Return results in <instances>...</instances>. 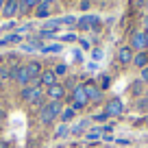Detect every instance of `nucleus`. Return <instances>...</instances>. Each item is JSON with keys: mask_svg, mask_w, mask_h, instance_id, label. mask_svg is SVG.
<instances>
[{"mask_svg": "<svg viewBox=\"0 0 148 148\" xmlns=\"http://www.w3.org/2000/svg\"><path fill=\"white\" fill-rule=\"evenodd\" d=\"M89 18V28H94V31H100V18H96V15H87Z\"/></svg>", "mask_w": 148, "mask_h": 148, "instance_id": "17", "label": "nucleus"}, {"mask_svg": "<svg viewBox=\"0 0 148 148\" xmlns=\"http://www.w3.org/2000/svg\"><path fill=\"white\" fill-rule=\"evenodd\" d=\"M92 57H94V59H100V57H102V52H100V50H98V48H96V50H94V55H92Z\"/></svg>", "mask_w": 148, "mask_h": 148, "instance_id": "30", "label": "nucleus"}, {"mask_svg": "<svg viewBox=\"0 0 148 148\" xmlns=\"http://www.w3.org/2000/svg\"><path fill=\"white\" fill-rule=\"evenodd\" d=\"M76 20L72 18V15H65V18H61V24H74Z\"/></svg>", "mask_w": 148, "mask_h": 148, "instance_id": "24", "label": "nucleus"}, {"mask_svg": "<svg viewBox=\"0 0 148 148\" xmlns=\"http://www.w3.org/2000/svg\"><path fill=\"white\" fill-rule=\"evenodd\" d=\"M9 79L18 81V83L24 85V87L31 83V76H28V72H26V65H15V68H11L9 70Z\"/></svg>", "mask_w": 148, "mask_h": 148, "instance_id": "3", "label": "nucleus"}, {"mask_svg": "<svg viewBox=\"0 0 148 148\" xmlns=\"http://www.w3.org/2000/svg\"><path fill=\"white\" fill-rule=\"evenodd\" d=\"M2 7H5V0H0V13H2Z\"/></svg>", "mask_w": 148, "mask_h": 148, "instance_id": "33", "label": "nucleus"}, {"mask_svg": "<svg viewBox=\"0 0 148 148\" xmlns=\"http://www.w3.org/2000/svg\"><path fill=\"white\" fill-rule=\"evenodd\" d=\"M20 39H22V37H20V35H9V37H5V39H2V42H0V44H9V42H20Z\"/></svg>", "mask_w": 148, "mask_h": 148, "instance_id": "22", "label": "nucleus"}, {"mask_svg": "<svg viewBox=\"0 0 148 148\" xmlns=\"http://www.w3.org/2000/svg\"><path fill=\"white\" fill-rule=\"evenodd\" d=\"M63 96H65V85L55 83L52 87H48V98H50V100H57V102H59Z\"/></svg>", "mask_w": 148, "mask_h": 148, "instance_id": "10", "label": "nucleus"}, {"mask_svg": "<svg viewBox=\"0 0 148 148\" xmlns=\"http://www.w3.org/2000/svg\"><path fill=\"white\" fill-rule=\"evenodd\" d=\"M76 26L81 28V31H89V18L85 15V18H81L79 22H76Z\"/></svg>", "mask_w": 148, "mask_h": 148, "instance_id": "18", "label": "nucleus"}, {"mask_svg": "<svg viewBox=\"0 0 148 148\" xmlns=\"http://www.w3.org/2000/svg\"><path fill=\"white\" fill-rule=\"evenodd\" d=\"M87 124H89L87 120H81V122H76V124L72 126V133H74V135H81V133L85 131V126H87Z\"/></svg>", "mask_w": 148, "mask_h": 148, "instance_id": "15", "label": "nucleus"}, {"mask_svg": "<svg viewBox=\"0 0 148 148\" xmlns=\"http://www.w3.org/2000/svg\"><path fill=\"white\" fill-rule=\"evenodd\" d=\"M57 83V74L55 70H44L42 76H39V85H46V87H52Z\"/></svg>", "mask_w": 148, "mask_h": 148, "instance_id": "11", "label": "nucleus"}, {"mask_svg": "<svg viewBox=\"0 0 148 148\" xmlns=\"http://www.w3.org/2000/svg\"><path fill=\"white\" fill-rule=\"evenodd\" d=\"M146 98H148V89H146Z\"/></svg>", "mask_w": 148, "mask_h": 148, "instance_id": "36", "label": "nucleus"}, {"mask_svg": "<svg viewBox=\"0 0 148 148\" xmlns=\"http://www.w3.org/2000/svg\"><path fill=\"white\" fill-rule=\"evenodd\" d=\"M144 31H148V15L144 18Z\"/></svg>", "mask_w": 148, "mask_h": 148, "instance_id": "31", "label": "nucleus"}, {"mask_svg": "<svg viewBox=\"0 0 148 148\" xmlns=\"http://www.w3.org/2000/svg\"><path fill=\"white\" fill-rule=\"evenodd\" d=\"M18 13H20V2L18 0H5L2 15H5V18H15Z\"/></svg>", "mask_w": 148, "mask_h": 148, "instance_id": "7", "label": "nucleus"}, {"mask_svg": "<svg viewBox=\"0 0 148 148\" xmlns=\"http://www.w3.org/2000/svg\"><path fill=\"white\" fill-rule=\"evenodd\" d=\"M42 50H44V52H59L61 46H59V44H52V46H44Z\"/></svg>", "mask_w": 148, "mask_h": 148, "instance_id": "20", "label": "nucleus"}, {"mask_svg": "<svg viewBox=\"0 0 148 148\" xmlns=\"http://www.w3.org/2000/svg\"><path fill=\"white\" fill-rule=\"evenodd\" d=\"M87 102H89V98H87V94H85V87L83 85H76V87L72 89V109L74 111L83 109Z\"/></svg>", "mask_w": 148, "mask_h": 148, "instance_id": "2", "label": "nucleus"}, {"mask_svg": "<svg viewBox=\"0 0 148 148\" xmlns=\"http://www.w3.org/2000/svg\"><path fill=\"white\" fill-rule=\"evenodd\" d=\"M48 13H50V0H42L35 7V15L37 18H48Z\"/></svg>", "mask_w": 148, "mask_h": 148, "instance_id": "13", "label": "nucleus"}, {"mask_svg": "<svg viewBox=\"0 0 148 148\" xmlns=\"http://www.w3.org/2000/svg\"><path fill=\"white\" fill-rule=\"evenodd\" d=\"M92 2H98V0H92Z\"/></svg>", "mask_w": 148, "mask_h": 148, "instance_id": "38", "label": "nucleus"}, {"mask_svg": "<svg viewBox=\"0 0 148 148\" xmlns=\"http://www.w3.org/2000/svg\"><path fill=\"white\" fill-rule=\"evenodd\" d=\"M0 148H9V142H0Z\"/></svg>", "mask_w": 148, "mask_h": 148, "instance_id": "32", "label": "nucleus"}, {"mask_svg": "<svg viewBox=\"0 0 148 148\" xmlns=\"http://www.w3.org/2000/svg\"><path fill=\"white\" fill-rule=\"evenodd\" d=\"M42 94H44V89L39 87V85H26V87L22 89V98L26 102H39L42 100Z\"/></svg>", "mask_w": 148, "mask_h": 148, "instance_id": "4", "label": "nucleus"}, {"mask_svg": "<svg viewBox=\"0 0 148 148\" xmlns=\"http://www.w3.org/2000/svg\"><path fill=\"white\" fill-rule=\"evenodd\" d=\"M18 2H20V11H22V13H26L28 9H35L42 0H18Z\"/></svg>", "mask_w": 148, "mask_h": 148, "instance_id": "14", "label": "nucleus"}, {"mask_svg": "<svg viewBox=\"0 0 148 148\" xmlns=\"http://www.w3.org/2000/svg\"><path fill=\"white\" fill-rule=\"evenodd\" d=\"M89 5H92V0H81V2H79L81 11H87V9H89Z\"/></svg>", "mask_w": 148, "mask_h": 148, "instance_id": "23", "label": "nucleus"}, {"mask_svg": "<svg viewBox=\"0 0 148 148\" xmlns=\"http://www.w3.org/2000/svg\"><path fill=\"white\" fill-rule=\"evenodd\" d=\"M59 26H61V20H52V22H46L44 31H48V33H55V31H57Z\"/></svg>", "mask_w": 148, "mask_h": 148, "instance_id": "16", "label": "nucleus"}, {"mask_svg": "<svg viewBox=\"0 0 148 148\" xmlns=\"http://www.w3.org/2000/svg\"><path fill=\"white\" fill-rule=\"evenodd\" d=\"M55 74H57V76H65V74H68V65H65V63H59V65L55 68Z\"/></svg>", "mask_w": 148, "mask_h": 148, "instance_id": "19", "label": "nucleus"}, {"mask_svg": "<svg viewBox=\"0 0 148 148\" xmlns=\"http://www.w3.org/2000/svg\"><path fill=\"white\" fill-rule=\"evenodd\" d=\"M63 39H65V42H74V39H76V37H74V35H72V33H68V35H65V37H63Z\"/></svg>", "mask_w": 148, "mask_h": 148, "instance_id": "29", "label": "nucleus"}, {"mask_svg": "<svg viewBox=\"0 0 148 148\" xmlns=\"http://www.w3.org/2000/svg\"><path fill=\"white\" fill-rule=\"evenodd\" d=\"M133 57H135V52H133V48L131 46H122L120 50H118V61L120 63H133Z\"/></svg>", "mask_w": 148, "mask_h": 148, "instance_id": "9", "label": "nucleus"}, {"mask_svg": "<svg viewBox=\"0 0 148 148\" xmlns=\"http://www.w3.org/2000/svg\"><path fill=\"white\" fill-rule=\"evenodd\" d=\"M107 118H109V116H107L105 111H102V113H98V116H96V118H94V120H98V122H100V120H107Z\"/></svg>", "mask_w": 148, "mask_h": 148, "instance_id": "28", "label": "nucleus"}, {"mask_svg": "<svg viewBox=\"0 0 148 148\" xmlns=\"http://www.w3.org/2000/svg\"><path fill=\"white\" fill-rule=\"evenodd\" d=\"M83 87H85V94H87L89 100H94V102H100L102 100V89L100 87H96L94 83H87V85H83Z\"/></svg>", "mask_w": 148, "mask_h": 148, "instance_id": "8", "label": "nucleus"}, {"mask_svg": "<svg viewBox=\"0 0 148 148\" xmlns=\"http://www.w3.org/2000/svg\"><path fill=\"white\" fill-rule=\"evenodd\" d=\"M74 116V109H65V111H61V120H70V118H72Z\"/></svg>", "mask_w": 148, "mask_h": 148, "instance_id": "21", "label": "nucleus"}, {"mask_svg": "<svg viewBox=\"0 0 148 148\" xmlns=\"http://www.w3.org/2000/svg\"><path fill=\"white\" fill-rule=\"evenodd\" d=\"M122 111H124V105H122L120 98H111L105 107V113L107 116H122Z\"/></svg>", "mask_w": 148, "mask_h": 148, "instance_id": "6", "label": "nucleus"}, {"mask_svg": "<svg viewBox=\"0 0 148 148\" xmlns=\"http://www.w3.org/2000/svg\"><path fill=\"white\" fill-rule=\"evenodd\" d=\"M133 63L137 65L139 70L148 68V50H142V52H135V57H133Z\"/></svg>", "mask_w": 148, "mask_h": 148, "instance_id": "12", "label": "nucleus"}, {"mask_svg": "<svg viewBox=\"0 0 148 148\" xmlns=\"http://www.w3.org/2000/svg\"><path fill=\"white\" fill-rule=\"evenodd\" d=\"M144 33H146V46H148V31H144Z\"/></svg>", "mask_w": 148, "mask_h": 148, "instance_id": "34", "label": "nucleus"}, {"mask_svg": "<svg viewBox=\"0 0 148 148\" xmlns=\"http://www.w3.org/2000/svg\"><path fill=\"white\" fill-rule=\"evenodd\" d=\"M146 11H148V0H146Z\"/></svg>", "mask_w": 148, "mask_h": 148, "instance_id": "35", "label": "nucleus"}, {"mask_svg": "<svg viewBox=\"0 0 148 148\" xmlns=\"http://www.w3.org/2000/svg\"><path fill=\"white\" fill-rule=\"evenodd\" d=\"M65 133H68V126H59V131H57V137H61V135H65Z\"/></svg>", "mask_w": 148, "mask_h": 148, "instance_id": "25", "label": "nucleus"}, {"mask_svg": "<svg viewBox=\"0 0 148 148\" xmlns=\"http://www.w3.org/2000/svg\"><path fill=\"white\" fill-rule=\"evenodd\" d=\"M137 2H144V0H137Z\"/></svg>", "mask_w": 148, "mask_h": 148, "instance_id": "37", "label": "nucleus"}, {"mask_svg": "<svg viewBox=\"0 0 148 148\" xmlns=\"http://www.w3.org/2000/svg\"><path fill=\"white\" fill-rule=\"evenodd\" d=\"M7 76H9V70H5V68H0V81H5Z\"/></svg>", "mask_w": 148, "mask_h": 148, "instance_id": "26", "label": "nucleus"}, {"mask_svg": "<svg viewBox=\"0 0 148 148\" xmlns=\"http://www.w3.org/2000/svg\"><path fill=\"white\" fill-rule=\"evenodd\" d=\"M131 48H133V52H142V50H148V46H146V33L144 31H137V33H133L131 35V44H129Z\"/></svg>", "mask_w": 148, "mask_h": 148, "instance_id": "5", "label": "nucleus"}, {"mask_svg": "<svg viewBox=\"0 0 148 148\" xmlns=\"http://www.w3.org/2000/svg\"><path fill=\"white\" fill-rule=\"evenodd\" d=\"M142 81H144V83H148V68L142 70Z\"/></svg>", "mask_w": 148, "mask_h": 148, "instance_id": "27", "label": "nucleus"}, {"mask_svg": "<svg viewBox=\"0 0 148 148\" xmlns=\"http://www.w3.org/2000/svg\"><path fill=\"white\" fill-rule=\"evenodd\" d=\"M57 116H61V102H57V100H50L48 105L42 107V111H39V120H42V124H50Z\"/></svg>", "mask_w": 148, "mask_h": 148, "instance_id": "1", "label": "nucleus"}, {"mask_svg": "<svg viewBox=\"0 0 148 148\" xmlns=\"http://www.w3.org/2000/svg\"><path fill=\"white\" fill-rule=\"evenodd\" d=\"M146 124H148V118H146Z\"/></svg>", "mask_w": 148, "mask_h": 148, "instance_id": "39", "label": "nucleus"}]
</instances>
